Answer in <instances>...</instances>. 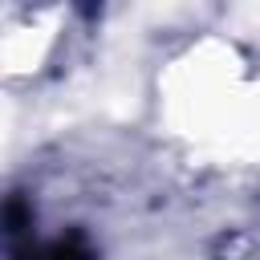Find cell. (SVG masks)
I'll list each match as a JSON object with an SVG mask.
<instances>
[{
	"label": "cell",
	"instance_id": "6da1fadb",
	"mask_svg": "<svg viewBox=\"0 0 260 260\" xmlns=\"http://www.w3.org/2000/svg\"><path fill=\"white\" fill-rule=\"evenodd\" d=\"M8 260H102V256H98V244L81 228L41 236L32 228V219L24 223L8 207Z\"/></svg>",
	"mask_w": 260,
	"mask_h": 260
}]
</instances>
